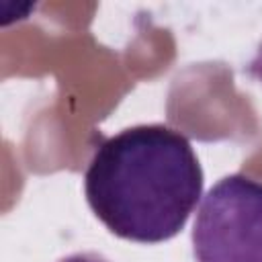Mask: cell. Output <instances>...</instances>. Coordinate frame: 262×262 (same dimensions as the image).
I'll list each match as a JSON object with an SVG mask.
<instances>
[{"label":"cell","instance_id":"6da1fadb","mask_svg":"<svg viewBox=\"0 0 262 262\" xmlns=\"http://www.w3.org/2000/svg\"><path fill=\"white\" fill-rule=\"evenodd\" d=\"M96 219L137 244L172 239L203 194V168L188 137L168 125L127 127L96 143L84 172Z\"/></svg>","mask_w":262,"mask_h":262},{"label":"cell","instance_id":"7a4b0ae2","mask_svg":"<svg viewBox=\"0 0 262 262\" xmlns=\"http://www.w3.org/2000/svg\"><path fill=\"white\" fill-rule=\"evenodd\" d=\"M190 237L196 262H262V182L244 174L217 180Z\"/></svg>","mask_w":262,"mask_h":262},{"label":"cell","instance_id":"3957f363","mask_svg":"<svg viewBox=\"0 0 262 262\" xmlns=\"http://www.w3.org/2000/svg\"><path fill=\"white\" fill-rule=\"evenodd\" d=\"M59 262H111V260L98 252H76V254L61 258Z\"/></svg>","mask_w":262,"mask_h":262},{"label":"cell","instance_id":"277c9868","mask_svg":"<svg viewBox=\"0 0 262 262\" xmlns=\"http://www.w3.org/2000/svg\"><path fill=\"white\" fill-rule=\"evenodd\" d=\"M248 74L250 76H254L256 80H260L262 82V43L258 45V49H256V55L252 57V61L248 63Z\"/></svg>","mask_w":262,"mask_h":262}]
</instances>
